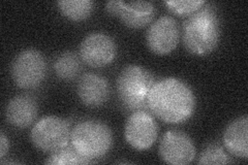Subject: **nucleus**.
Wrapping results in <instances>:
<instances>
[{
  "instance_id": "obj_11",
  "label": "nucleus",
  "mask_w": 248,
  "mask_h": 165,
  "mask_svg": "<svg viewBox=\"0 0 248 165\" xmlns=\"http://www.w3.org/2000/svg\"><path fill=\"white\" fill-rule=\"evenodd\" d=\"M106 11L118 15L124 25L134 29L148 25L155 15L154 4L150 1H108Z\"/></svg>"
},
{
  "instance_id": "obj_4",
  "label": "nucleus",
  "mask_w": 248,
  "mask_h": 165,
  "mask_svg": "<svg viewBox=\"0 0 248 165\" xmlns=\"http://www.w3.org/2000/svg\"><path fill=\"white\" fill-rule=\"evenodd\" d=\"M71 144L84 158L92 161L102 158L111 150L113 133L105 122L85 120L73 128Z\"/></svg>"
},
{
  "instance_id": "obj_7",
  "label": "nucleus",
  "mask_w": 248,
  "mask_h": 165,
  "mask_svg": "<svg viewBox=\"0 0 248 165\" xmlns=\"http://www.w3.org/2000/svg\"><path fill=\"white\" fill-rule=\"evenodd\" d=\"M124 136L127 144L135 150H149L158 136L157 124L146 111L134 112L126 121Z\"/></svg>"
},
{
  "instance_id": "obj_3",
  "label": "nucleus",
  "mask_w": 248,
  "mask_h": 165,
  "mask_svg": "<svg viewBox=\"0 0 248 165\" xmlns=\"http://www.w3.org/2000/svg\"><path fill=\"white\" fill-rule=\"evenodd\" d=\"M154 84V75L149 70L136 64L124 67L117 78V93L122 106L127 112L146 111Z\"/></svg>"
},
{
  "instance_id": "obj_12",
  "label": "nucleus",
  "mask_w": 248,
  "mask_h": 165,
  "mask_svg": "<svg viewBox=\"0 0 248 165\" xmlns=\"http://www.w3.org/2000/svg\"><path fill=\"white\" fill-rule=\"evenodd\" d=\"M77 93L83 105L89 107L103 105L110 96V86L102 75L87 73L83 75L77 86Z\"/></svg>"
},
{
  "instance_id": "obj_2",
  "label": "nucleus",
  "mask_w": 248,
  "mask_h": 165,
  "mask_svg": "<svg viewBox=\"0 0 248 165\" xmlns=\"http://www.w3.org/2000/svg\"><path fill=\"white\" fill-rule=\"evenodd\" d=\"M220 39V23L213 7L200 9L188 15L183 25V44L193 55L204 56L212 53Z\"/></svg>"
},
{
  "instance_id": "obj_18",
  "label": "nucleus",
  "mask_w": 248,
  "mask_h": 165,
  "mask_svg": "<svg viewBox=\"0 0 248 165\" xmlns=\"http://www.w3.org/2000/svg\"><path fill=\"white\" fill-rule=\"evenodd\" d=\"M231 160L228 154L224 152L222 147L217 144L208 145L203 151H202L200 158L198 160L199 164L214 165V164H228Z\"/></svg>"
},
{
  "instance_id": "obj_20",
  "label": "nucleus",
  "mask_w": 248,
  "mask_h": 165,
  "mask_svg": "<svg viewBox=\"0 0 248 165\" xmlns=\"http://www.w3.org/2000/svg\"><path fill=\"white\" fill-rule=\"evenodd\" d=\"M10 150V140L2 131L0 133V158H4V156Z\"/></svg>"
},
{
  "instance_id": "obj_16",
  "label": "nucleus",
  "mask_w": 248,
  "mask_h": 165,
  "mask_svg": "<svg viewBox=\"0 0 248 165\" xmlns=\"http://www.w3.org/2000/svg\"><path fill=\"white\" fill-rule=\"evenodd\" d=\"M54 70L62 80H73L81 70L80 59L73 52L62 53L54 62Z\"/></svg>"
},
{
  "instance_id": "obj_15",
  "label": "nucleus",
  "mask_w": 248,
  "mask_h": 165,
  "mask_svg": "<svg viewBox=\"0 0 248 165\" xmlns=\"http://www.w3.org/2000/svg\"><path fill=\"white\" fill-rule=\"evenodd\" d=\"M57 4L62 15L72 21L86 20L94 10L91 0H61Z\"/></svg>"
},
{
  "instance_id": "obj_14",
  "label": "nucleus",
  "mask_w": 248,
  "mask_h": 165,
  "mask_svg": "<svg viewBox=\"0 0 248 165\" xmlns=\"http://www.w3.org/2000/svg\"><path fill=\"white\" fill-rule=\"evenodd\" d=\"M248 118L242 116L231 122L223 132V143L228 151L237 158H248Z\"/></svg>"
},
{
  "instance_id": "obj_9",
  "label": "nucleus",
  "mask_w": 248,
  "mask_h": 165,
  "mask_svg": "<svg viewBox=\"0 0 248 165\" xmlns=\"http://www.w3.org/2000/svg\"><path fill=\"white\" fill-rule=\"evenodd\" d=\"M196 153V147L192 139L183 131L169 130L160 140V158L168 164H188L195 159Z\"/></svg>"
},
{
  "instance_id": "obj_13",
  "label": "nucleus",
  "mask_w": 248,
  "mask_h": 165,
  "mask_svg": "<svg viewBox=\"0 0 248 165\" xmlns=\"http://www.w3.org/2000/svg\"><path fill=\"white\" fill-rule=\"evenodd\" d=\"M38 113L37 102L30 95L13 97L5 108V118L12 126L26 128L32 124Z\"/></svg>"
},
{
  "instance_id": "obj_10",
  "label": "nucleus",
  "mask_w": 248,
  "mask_h": 165,
  "mask_svg": "<svg viewBox=\"0 0 248 165\" xmlns=\"http://www.w3.org/2000/svg\"><path fill=\"white\" fill-rule=\"evenodd\" d=\"M180 31L174 18L162 15L153 22L146 33V43L151 52L166 55L173 52L179 44Z\"/></svg>"
},
{
  "instance_id": "obj_5",
  "label": "nucleus",
  "mask_w": 248,
  "mask_h": 165,
  "mask_svg": "<svg viewBox=\"0 0 248 165\" xmlns=\"http://www.w3.org/2000/svg\"><path fill=\"white\" fill-rule=\"evenodd\" d=\"M71 133L68 121L56 116H48L34 124L30 139L37 150L53 154L68 145Z\"/></svg>"
},
{
  "instance_id": "obj_17",
  "label": "nucleus",
  "mask_w": 248,
  "mask_h": 165,
  "mask_svg": "<svg viewBox=\"0 0 248 165\" xmlns=\"http://www.w3.org/2000/svg\"><path fill=\"white\" fill-rule=\"evenodd\" d=\"M46 164H89L92 161L84 158L75 149L63 148L61 150L53 153L45 162Z\"/></svg>"
},
{
  "instance_id": "obj_19",
  "label": "nucleus",
  "mask_w": 248,
  "mask_h": 165,
  "mask_svg": "<svg viewBox=\"0 0 248 165\" xmlns=\"http://www.w3.org/2000/svg\"><path fill=\"white\" fill-rule=\"evenodd\" d=\"M205 3L203 0H170V1L165 2L170 12L181 15H190L202 9Z\"/></svg>"
},
{
  "instance_id": "obj_6",
  "label": "nucleus",
  "mask_w": 248,
  "mask_h": 165,
  "mask_svg": "<svg viewBox=\"0 0 248 165\" xmlns=\"http://www.w3.org/2000/svg\"><path fill=\"white\" fill-rule=\"evenodd\" d=\"M12 77L21 89H34L44 82L46 62L44 55L35 49L20 52L12 63Z\"/></svg>"
},
{
  "instance_id": "obj_8",
  "label": "nucleus",
  "mask_w": 248,
  "mask_h": 165,
  "mask_svg": "<svg viewBox=\"0 0 248 165\" xmlns=\"http://www.w3.org/2000/svg\"><path fill=\"white\" fill-rule=\"evenodd\" d=\"M117 46L114 39L103 32H93L83 39L80 45L81 59L91 67L111 64L116 57Z\"/></svg>"
},
{
  "instance_id": "obj_1",
  "label": "nucleus",
  "mask_w": 248,
  "mask_h": 165,
  "mask_svg": "<svg viewBox=\"0 0 248 165\" xmlns=\"http://www.w3.org/2000/svg\"><path fill=\"white\" fill-rule=\"evenodd\" d=\"M196 96L189 86L175 77L155 82L148 96V109L166 123H181L195 113Z\"/></svg>"
}]
</instances>
